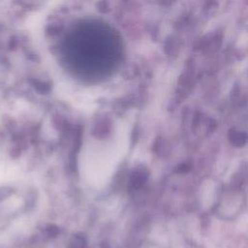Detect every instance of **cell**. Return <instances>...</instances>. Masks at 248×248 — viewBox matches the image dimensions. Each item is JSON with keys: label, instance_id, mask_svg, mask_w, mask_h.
Returning a JSON list of instances; mask_svg holds the SVG:
<instances>
[{"label": "cell", "instance_id": "cell-1", "mask_svg": "<svg viewBox=\"0 0 248 248\" xmlns=\"http://www.w3.org/2000/svg\"><path fill=\"white\" fill-rule=\"evenodd\" d=\"M147 178V173L145 170H140V169H138L136 170L132 176H131V180H130V183L131 185L134 187V188H140L144 183H145V180Z\"/></svg>", "mask_w": 248, "mask_h": 248}, {"label": "cell", "instance_id": "cell-2", "mask_svg": "<svg viewBox=\"0 0 248 248\" xmlns=\"http://www.w3.org/2000/svg\"><path fill=\"white\" fill-rule=\"evenodd\" d=\"M229 140L234 146L240 147L243 146L246 142V135L242 132H236V131H231V134L229 136Z\"/></svg>", "mask_w": 248, "mask_h": 248}]
</instances>
